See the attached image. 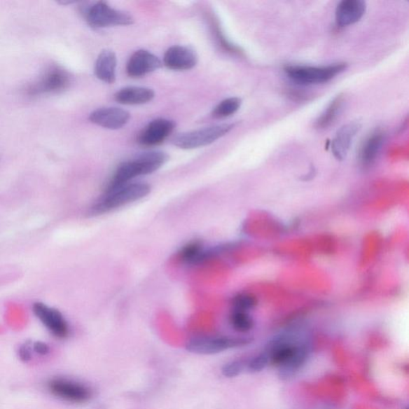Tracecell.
I'll return each mask as SVG.
<instances>
[{
  "instance_id": "1",
  "label": "cell",
  "mask_w": 409,
  "mask_h": 409,
  "mask_svg": "<svg viewBox=\"0 0 409 409\" xmlns=\"http://www.w3.org/2000/svg\"><path fill=\"white\" fill-rule=\"evenodd\" d=\"M308 339L297 333H287L272 339L265 350L272 366L279 368V377L289 380L305 366L310 354Z\"/></svg>"
},
{
  "instance_id": "2",
  "label": "cell",
  "mask_w": 409,
  "mask_h": 409,
  "mask_svg": "<svg viewBox=\"0 0 409 409\" xmlns=\"http://www.w3.org/2000/svg\"><path fill=\"white\" fill-rule=\"evenodd\" d=\"M168 160V155L162 151H151L141 153L119 166L109 181L106 190L116 188L136 178L157 172Z\"/></svg>"
},
{
  "instance_id": "3",
  "label": "cell",
  "mask_w": 409,
  "mask_h": 409,
  "mask_svg": "<svg viewBox=\"0 0 409 409\" xmlns=\"http://www.w3.org/2000/svg\"><path fill=\"white\" fill-rule=\"evenodd\" d=\"M151 192L145 183H129L109 190L99 198L88 210L90 216H99L113 212L130 203L141 200Z\"/></svg>"
},
{
  "instance_id": "4",
  "label": "cell",
  "mask_w": 409,
  "mask_h": 409,
  "mask_svg": "<svg viewBox=\"0 0 409 409\" xmlns=\"http://www.w3.org/2000/svg\"><path fill=\"white\" fill-rule=\"evenodd\" d=\"M347 68L346 64H336L326 67L289 65L285 67L287 76L292 81L302 85L325 83Z\"/></svg>"
},
{
  "instance_id": "5",
  "label": "cell",
  "mask_w": 409,
  "mask_h": 409,
  "mask_svg": "<svg viewBox=\"0 0 409 409\" xmlns=\"http://www.w3.org/2000/svg\"><path fill=\"white\" fill-rule=\"evenodd\" d=\"M234 127L235 124L225 123L193 130L176 136L173 139V144L185 150L200 148L214 143L216 140L228 134Z\"/></svg>"
},
{
  "instance_id": "6",
  "label": "cell",
  "mask_w": 409,
  "mask_h": 409,
  "mask_svg": "<svg viewBox=\"0 0 409 409\" xmlns=\"http://www.w3.org/2000/svg\"><path fill=\"white\" fill-rule=\"evenodd\" d=\"M86 19L90 26L96 28L127 26L134 22L132 15L113 8L105 2H98L90 6L86 11Z\"/></svg>"
},
{
  "instance_id": "7",
  "label": "cell",
  "mask_w": 409,
  "mask_h": 409,
  "mask_svg": "<svg viewBox=\"0 0 409 409\" xmlns=\"http://www.w3.org/2000/svg\"><path fill=\"white\" fill-rule=\"evenodd\" d=\"M252 339L246 338L215 337L195 338L186 345L187 350L197 354H214L227 349L251 344Z\"/></svg>"
},
{
  "instance_id": "8",
  "label": "cell",
  "mask_w": 409,
  "mask_h": 409,
  "mask_svg": "<svg viewBox=\"0 0 409 409\" xmlns=\"http://www.w3.org/2000/svg\"><path fill=\"white\" fill-rule=\"evenodd\" d=\"M70 84L69 74L61 68L51 67L28 88L27 93L30 95L58 93L69 87Z\"/></svg>"
},
{
  "instance_id": "9",
  "label": "cell",
  "mask_w": 409,
  "mask_h": 409,
  "mask_svg": "<svg viewBox=\"0 0 409 409\" xmlns=\"http://www.w3.org/2000/svg\"><path fill=\"white\" fill-rule=\"evenodd\" d=\"M48 388L51 394L69 402L83 403L92 397V391L86 386L67 379L50 380Z\"/></svg>"
},
{
  "instance_id": "10",
  "label": "cell",
  "mask_w": 409,
  "mask_h": 409,
  "mask_svg": "<svg viewBox=\"0 0 409 409\" xmlns=\"http://www.w3.org/2000/svg\"><path fill=\"white\" fill-rule=\"evenodd\" d=\"M33 312L38 319L55 338L64 339L68 337L70 333L69 325L58 310L38 303L34 304Z\"/></svg>"
},
{
  "instance_id": "11",
  "label": "cell",
  "mask_w": 409,
  "mask_h": 409,
  "mask_svg": "<svg viewBox=\"0 0 409 409\" xmlns=\"http://www.w3.org/2000/svg\"><path fill=\"white\" fill-rule=\"evenodd\" d=\"M175 123L167 118H158L151 121L139 136V144L144 146L161 144L174 132Z\"/></svg>"
},
{
  "instance_id": "12",
  "label": "cell",
  "mask_w": 409,
  "mask_h": 409,
  "mask_svg": "<svg viewBox=\"0 0 409 409\" xmlns=\"http://www.w3.org/2000/svg\"><path fill=\"white\" fill-rule=\"evenodd\" d=\"M197 60L194 49L180 45L169 48L163 58L164 65L174 71L190 70L197 65Z\"/></svg>"
},
{
  "instance_id": "13",
  "label": "cell",
  "mask_w": 409,
  "mask_h": 409,
  "mask_svg": "<svg viewBox=\"0 0 409 409\" xmlns=\"http://www.w3.org/2000/svg\"><path fill=\"white\" fill-rule=\"evenodd\" d=\"M162 65L161 60L156 55L146 50H139L130 57L127 71L130 77L139 78L157 71Z\"/></svg>"
},
{
  "instance_id": "14",
  "label": "cell",
  "mask_w": 409,
  "mask_h": 409,
  "mask_svg": "<svg viewBox=\"0 0 409 409\" xmlns=\"http://www.w3.org/2000/svg\"><path fill=\"white\" fill-rule=\"evenodd\" d=\"M130 113L118 107H104L90 113V121L98 126L118 130L126 126L130 120Z\"/></svg>"
},
{
  "instance_id": "15",
  "label": "cell",
  "mask_w": 409,
  "mask_h": 409,
  "mask_svg": "<svg viewBox=\"0 0 409 409\" xmlns=\"http://www.w3.org/2000/svg\"><path fill=\"white\" fill-rule=\"evenodd\" d=\"M361 129V125L357 123H349L344 125L338 130L332 141V151L335 158L342 160L350 150L356 135Z\"/></svg>"
},
{
  "instance_id": "16",
  "label": "cell",
  "mask_w": 409,
  "mask_h": 409,
  "mask_svg": "<svg viewBox=\"0 0 409 409\" xmlns=\"http://www.w3.org/2000/svg\"><path fill=\"white\" fill-rule=\"evenodd\" d=\"M366 11V3L362 0H344L336 10V21L340 27H347L360 21Z\"/></svg>"
},
{
  "instance_id": "17",
  "label": "cell",
  "mask_w": 409,
  "mask_h": 409,
  "mask_svg": "<svg viewBox=\"0 0 409 409\" xmlns=\"http://www.w3.org/2000/svg\"><path fill=\"white\" fill-rule=\"evenodd\" d=\"M117 57L111 50H102L95 62V74L101 81L113 83L116 79Z\"/></svg>"
},
{
  "instance_id": "18",
  "label": "cell",
  "mask_w": 409,
  "mask_h": 409,
  "mask_svg": "<svg viewBox=\"0 0 409 409\" xmlns=\"http://www.w3.org/2000/svg\"><path fill=\"white\" fill-rule=\"evenodd\" d=\"M153 98H155V92L153 90L140 87L125 88L115 95L116 100L124 105L145 104Z\"/></svg>"
},
{
  "instance_id": "19",
  "label": "cell",
  "mask_w": 409,
  "mask_h": 409,
  "mask_svg": "<svg viewBox=\"0 0 409 409\" xmlns=\"http://www.w3.org/2000/svg\"><path fill=\"white\" fill-rule=\"evenodd\" d=\"M385 136L382 132L373 133L363 141L359 153V159L363 167H370L382 149Z\"/></svg>"
},
{
  "instance_id": "20",
  "label": "cell",
  "mask_w": 409,
  "mask_h": 409,
  "mask_svg": "<svg viewBox=\"0 0 409 409\" xmlns=\"http://www.w3.org/2000/svg\"><path fill=\"white\" fill-rule=\"evenodd\" d=\"M212 253L204 251L201 242H191L181 249L179 256L185 263L197 264L212 257Z\"/></svg>"
},
{
  "instance_id": "21",
  "label": "cell",
  "mask_w": 409,
  "mask_h": 409,
  "mask_svg": "<svg viewBox=\"0 0 409 409\" xmlns=\"http://www.w3.org/2000/svg\"><path fill=\"white\" fill-rule=\"evenodd\" d=\"M344 104V96L338 95L328 106L325 111L318 118L316 127L319 129H325L331 126L336 120Z\"/></svg>"
},
{
  "instance_id": "22",
  "label": "cell",
  "mask_w": 409,
  "mask_h": 409,
  "mask_svg": "<svg viewBox=\"0 0 409 409\" xmlns=\"http://www.w3.org/2000/svg\"><path fill=\"white\" fill-rule=\"evenodd\" d=\"M242 100L240 98L233 97L221 101L214 108L212 116L215 118H225L230 117L240 109Z\"/></svg>"
},
{
  "instance_id": "23",
  "label": "cell",
  "mask_w": 409,
  "mask_h": 409,
  "mask_svg": "<svg viewBox=\"0 0 409 409\" xmlns=\"http://www.w3.org/2000/svg\"><path fill=\"white\" fill-rule=\"evenodd\" d=\"M230 324L235 331L246 333L254 327L252 317L246 311L234 310L230 315Z\"/></svg>"
},
{
  "instance_id": "24",
  "label": "cell",
  "mask_w": 409,
  "mask_h": 409,
  "mask_svg": "<svg viewBox=\"0 0 409 409\" xmlns=\"http://www.w3.org/2000/svg\"><path fill=\"white\" fill-rule=\"evenodd\" d=\"M257 303L256 298L251 294L247 293H240L237 295L233 299V306H234V310H242L247 312L249 310L254 308V307Z\"/></svg>"
},
{
  "instance_id": "25",
  "label": "cell",
  "mask_w": 409,
  "mask_h": 409,
  "mask_svg": "<svg viewBox=\"0 0 409 409\" xmlns=\"http://www.w3.org/2000/svg\"><path fill=\"white\" fill-rule=\"evenodd\" d=\"M270 363L269 356L265 352L256 356L247 363L248 370L251 373H259L263 371L265 368Z\"/></svg>"
},
{
  "instance_id": "26",
  "label": "cell",
  "mask_w": 409,
  "mask_h": 409,
  "mask_svg": "<svg viewBox=\"0 0 409 409\" xmlns=\"http://www.w3.org/2000/svg\"><path fill=\"white\" fill-rule=\"evenodd\" d=\"M246 366L242 361H231L223 367V373L226 377H235L243 371Z\"/></svg>"
},
{
  "instance_id": "27",
  "label": "cell",
  "mask_w": 409,
  "mask_h": 409,
  "mask_svg": "<svg viewBox=\"0 0 409 409\" xmlns=\"http://www.w3.org/2000/svg\"><path fill=\"white\" fill-rule=\"evenodd\" d=\"M33 349L39 355H47L50 353V347L47 344L41 342H36L33 345Z\"/></svg>"
},
{
  "instance_id": "28",
  "label": "cell",
  "mask_w": 409,
  "mask_h": 409,
  "mask_svg": "<svg viewBox=\"0 0 409 409\" xmlns=\"http://www.w3.org/2000/svg\"><path fill=\"white\" fill-rule=\"evenodd\" d=\"M19 355L20 359L25 362L29 361L32 359L31 349L28 347V345L21 346L19 350Z\"/></svg>"
},
{
  "instance_id": "29",
  "label": "cell",
  "mask_w": 409,
  "mask_h": 409,
  "mask_svg": "<svg viewBox=\"0 0 409 409\" xmlns=\"http://www.w3.org/2000/svg\"><path fill=\"white\" fill-rule=\"evenodd\" d=\"M405 409H408V408H405Z\"/></svg>"
}]
</instances>
